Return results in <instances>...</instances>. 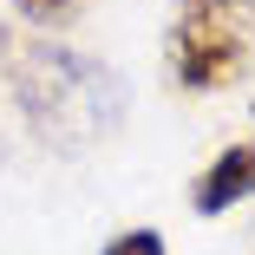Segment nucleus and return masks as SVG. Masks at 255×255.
<instances>
[{"mask_svg": "<svg viewBox=\"0 0 255 255\" xmlns=\"http://www.w3.org/2000/svg\"><path fill=\"white\" fill-rule=\"evenodd\" d=\"M7 59V85H13V105L26 112V125L59 144V150H85L92 137L118 131L125 118V85L112 66H98L72 46H53V39H26L13 33L0 46Z\"/></svg>", "mask_w": 255, "mask_h": 255, "instance_id": "obj_1", "label": "nucleus"}, {"mask_svg": "<svg viewBox=\"0 0 255 255\" xmlns=\"http://www.w3.org/2000/svg\"><path fill=\"white\" fill-rule=\"evenodd\" d=\"M242 26L229 20V7H216V0H183L177 13V33H170V72L183 92H223L242 79Z\"/></svg>", "mask_w": 255, "mask_h": 255, "instance_id": "obj_2", "label": "nucleus"}, {"mask_svg": "<svg viewBox=\"0 0 255 255\" xmlns=\"http://www.w3.org/2000/svg\"><path fill=\"white\" fill-rule=\"evenodd\" d=\"M242 196H255V131L203 164V177L190 183V210L196 216H223V210H236Z\"/></svg>", "mask_w": 255, "mask_h": 255, "instance_id": "obj_3", "label": "nucleus"}, {"mask_svg": "<svg viewBox=\"0 0 255 255\" xmlns=\"http://www.w3.org/2000/svg\"><path fill=\"white\" fill-rule=\"evenodd\" d=\"M105 255H170V249H164V236H157V229H125V236H112V242H105Z\"/></svg>", "mask_w": 255, "mask_h": 255, "instance_id": "obj_4", "label": "nucleus"}, {"mask_svg": "<svg viewBox=\"0 0 255 255\" xmlns=\"http://www.w3.org/2000/svg\"><path fill=\"white\" fill-rule=\"evenodd\" d=\"M13 7H20L33 26H59V20H72V13L85 7V0H13Z\"/></svg>", "mask_w": 255, "mask_h": 255, "instance_id": "obj_5", "label": "nucleus"}, {"mask_svg": "<svg viewBox=\"0 0 255 255\" xmlns=\"http://www.w3.org/2000/svg\"><path fill=\"white\" fill-rule=\"evenodd\" d=\"M216 7H229V0H216Z\"/></svg>", "mask_w": 255, "mask_h": 255, "instance_id": "obj_6", "label": "nucleus"}]
</instances>
